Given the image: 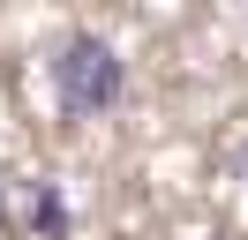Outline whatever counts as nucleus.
<instances>
[{
    "label": "nucleus",
    "mask_w": 248,
    "mask_h": 240,
    "mask_svg": "<svg viewBox=\"0 0 248 240\" xmlns=\"http://www.w3.org/2000/svg\"><path fill=\"white\" fill-rule=\"evenodd\" d=\"M53 90H61V113H68V120H98L106 105H121L128 68H121V53H113L106 38L76 30V38L53 53Z\"/></svg>",
    "instance_id": "1"
},
{
    "label": "nucleus",
    "mask_w": 248,
    "mask_h": 240,
    "mask_svg": "<svg viewBox=\"0 0 248 240\" xmlns=\"http://www.w3.org/2000/svg\"><path fill=\"white\" fill-rule=\"evenodd\" d=\"M31 225H46V233H68V210H61V195H53V188H38V195H31Z\"/></svg>",
    "instance_id": "2"
},
{
    "label": "nucleus",
    "mask_w": 248,
    "mask_h": 240,
    "mask_svg": "<svg viewBox=\"0 0 248 240\" xmlns=\"http://www.w3.org/2000/svg\"><path fill=\"white\" fill-rule=\"evenodd\" d=\"M0 225H8V195H0Z\"/></svg>",
    "instance_id": "3"
}]
</instances>
